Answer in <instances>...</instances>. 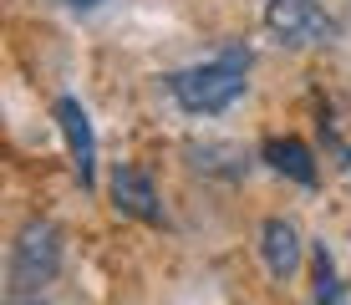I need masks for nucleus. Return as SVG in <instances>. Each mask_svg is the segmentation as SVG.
I'll list each match as a JSON object with an SVG mask.
<instances>
[{
	"label": "nucleus",
	"instance_id": "nucleus-5",
	"mask_svg": "<svg viewBox=\"0 0 351 305\" xmlns=\"http://www.w3.org/2000/svg\"><path fill=\"white\" fill-rule=\"evenodd\" d=\"M112 204L117 214L128 219H143V224H163V204H158V188H153V178L143 173L138 163H117L112 168Z\"/></svg>",
	"mask_w": 351,
	"mask_h": 305
},
{
	"label": "nucleus",
	"instance_id": "nucleus-10",
	"mask_svg": "<svg viewBox=\"0 0 351 305\" xmlns=\"http://www.w3.org/2000/svg\"><path fill=\"white\" fill-rule=\"evenodd\" d=\"M71 10H92V5H102V0H66Z\"/></svg>",
	"mask_w": 351,
	"mask_h": 305
},
{
	"label": "nucleus",
	"instance_id": "nucleus-4",
	"mask_svg": "<svg viewBox=\"0 0 351 305\" xmlns=\"http://www.w3.org/2000/svg\"><path fill=\"white\" fill-rule=\"evenodd\" d=\"M56 127H62V138H66V153H71V168H77L82 188H92L97 183V138H92L87 107H82L77 97H62V102H56Z\"/></svg>",
	"mask_w": 351,
	"mask_h": 305
},
{
	"label": "nucleus",
	"instance_id": "nucleus-7",
	"mask_svg": "<svg viewBox=\"0 0 351 305\" xmlns=\"http://www.w3.org/2000/svg\"><path fill=\"white\" fill-rule=\"evenodd\" d=\"M260 158H265L280 178L300 183V188H316V178H321V173H316V158H311V148H306L300 138H270V143L260 148Z\"/></svg>",
	"mask_w": 351,
	"mask_h": 305
},
{
	"label": "nucleus",
	"instance_id": "nucleus-2",
	"mask_svg": "<svg viewBox=\"0 0 351 305\" xmlns=\"http://www.w3.org/2000/svg\"><path fill=\"white\" fill-rule=\"evenodd\" d=\"M62 229L51 219H26L16 244H10V265H5V300L16 295H41L56 275H62Z\"/></svg>",
	"mask_w": 351,
	"mask_h": 305
},
{
	"label": "nucleus",
	"instance_id": "nucleus-3",
	"mask_svg": "<svg viewBox=\"0 0 351 305\" xmlns=\"http://www.w3.org/2000/svg\"><path fill=\"white\" fill-rule=\"evenodd\" d=\"M265 31L275 36V46H290V51H311V46L336 41V21L326 16L321 0H270Z\"/></svg>",
	"mask_w": 351,
	"mask_h": 305
},
{
	"label": "nucleus",
	"instance_id": "nucleus-9",
	"mask_svg": "<svg viewBox=\"0 0 351 305\" xmlns=\"http://www.w3.org/2000/svg\"><path fill=\"white\" fill-rule=\"evenodd\" d=\"M311 270H316L311 300H316V305H336V300H341V280H336V260H331V249H326V239L311 244Z\"/></svg>",
	"mask_w": 351,
	"mask_h": 305
},
{
	"label": "nucleus",
	"instance_id": "nucleus-11",
	"mask_svg": "<svg viewBox=\"0 0 351 305\" xmlns=\"http://www.w3.org/2000/svg\"><path fill=\"white\" fill-rule=\"evenodd\" d=\"M5 305H41V295H16V300H5Z\"/></svg>",
	"mask_w": 351,
	"mask_h": 305
},
{
	"label": "nucleus",
	"instance_id": "nucleus-6",
	"mask_svg": "<svg viewBox=\"0 0 351 305\" xmlns=\"http://www.w3.org/2000/svg\"><path fill=\"white\" fill-rule=\"evenodd\" d=\"M260 254H265V270L275 280H290L300 270V234L290 219H265L260 229Z\"/></svg>",
	"mask_w": 351,
	"mask_h": 305
},
{
	"label": "nucleus",
	"instance_id": "nucleus-8",
	"mask_svg": "<svg viewBox=\"0 0 351 305\" xmlns=\"http://www.w3.org/2000/svg\"><path fill=\"white\" fill-rule=\"evenodd\" d=\"M189 163H193V173H214V178L250 173V158L239 143H189Z\"/></svg>",
	"mask_w": 351,
	"mask_h": 305
},
{
	"label": "nucleus",
	"instance_id": "nucleus-1",
	"mask_svg": "<svg viewBox=\"0 0 351 305\" xmlns=\"http://www.w3.org/2000/svg\"><path fill=\"white\" fill-rule=\"evenodd\" d=\"M245 77H250V51L239 41H229L214 61H199V66H184L173 71L168 82V97H173L184 112L193 117H214L224 107H234L245 97Z\"/></svg>",
	"mask_w": 351,
	"mask_h": 305
}]
</instances>
